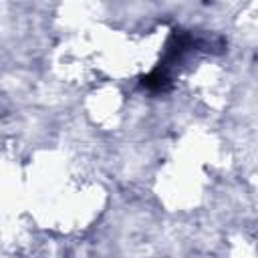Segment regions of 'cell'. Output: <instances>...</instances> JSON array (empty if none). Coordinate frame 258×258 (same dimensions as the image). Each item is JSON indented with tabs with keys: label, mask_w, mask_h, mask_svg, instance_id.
I'll list each match as a JSON object with an SVG mask.
<instances>
[{
	"label": "cell",
	"mask_w": 258,
	"mask_h": 258,
	"mask_svg": "<svg viewBox=\"0 0 258 258\" xmlns=\"http://www.w3.org/2000/svg\"><path fill=\"white\" fill-rule=\"evenodd\" d=\"M141 87L151 93H165L171 89V75H169V71L155 67L151 73L141 77Z\"/></svg>",
	"instance_id": "6da1fadb"
}]
</instances>
